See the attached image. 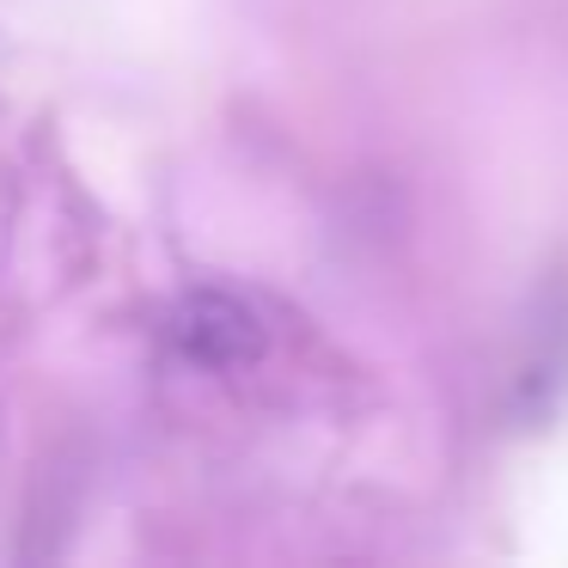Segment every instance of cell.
Wrapping results in <instances>:
<instances>
[{"label":"cell","mask_w":568,"mask_h":568,"mask_svg":"<svg viewBox=\"0 0 568 568\" xmlns=\"http://www.w3.org/2000/svg\"><path fill=\"white\" fill-rule=\"evenodd\" d=\"M165 336H172V348L190 367H221V373L251 367V361H263V348H270L263 318L239 294H226V287H196V294H184L172 306V318H165Z\"/></svg>","instance_id":"6da1fadb"}]
</instances>
